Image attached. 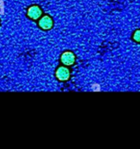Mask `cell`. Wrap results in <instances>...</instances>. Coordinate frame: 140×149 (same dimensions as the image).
Here are the masks:
<instances>
[{
	"mask_svg": "<svg viewBox=\"0 0 140 149\" xmlns=\"http://www.w3.org/2000/svg\"><path fill=\"white\" fill-rule=\"evenodd\" d=\"M132 40L137 44H140V29H137L136 31H134L132 34Z\"/></svg>",
	"mask_w": 140,
	"mask_h": 149,
	"instance_id": "5b68a950",
	"label": "cell"
},
{
	"mask_svg": "<svg viewBox=\"0 0 140 149\" xmlns=\"http://www.w3.org/2000/svg\"><path fill=\"white\" fill-rule=\"evenodd\" d=\"M56 77L59 81H67L71 78V71L66 65L59 66L56 71Z\"/></svg>",
	"mask_w": 140,
	"mask_h": 149,
	"instance_id": "7a4b0ae2",
	"label": "cell"
},
{
	"mask_svg": "<svg viewBox=\"0 0 140 149\" xmlns=\"http://www.w3.org/2000/svg\"><path fill=\"white\" fill-rule=\"evenodd\" d=\"M38 26L40 29H42L44 31H50L53 27V20L48 15L43 16L39 18Z\"/></svg>",
	"mask_w": 140,
	"mask_h": 149,
	"instance_id": "277c9868",
	"label": "cell"
},
{
	"mask_svg": "<svg viewBox=\"0 0 140 149\" xmlns=\"http://www.w3.org/2000/svg\"><path fill=\"white\" fill-rule=\"evenodd\" d=\"M60 61L64 65L71 66L73 65L76 62V56L75 54L71 51L64 52L60 57Z\"/></svg>",
	"mask_w": 140,
	"mask_h": 149,
	"instance_id": "6da1fadb",
	"label": "cell"
},
{
	"mask_svg": "<svg viewBox=\"0 0 140 149\" xmlns=\"http://www.w3.org/2000/svg\"><path fill=\"white\" fill-rule=\"evenodd\" d=\"M43 11L38 5H31L27 10V16L31 20H37L42 17Z\"/></svg>",
	"mask_w": 140,
	"mask_h": 149,
	"instance_id": "3957f363",
	"label": "cell"
}]
</instances>
